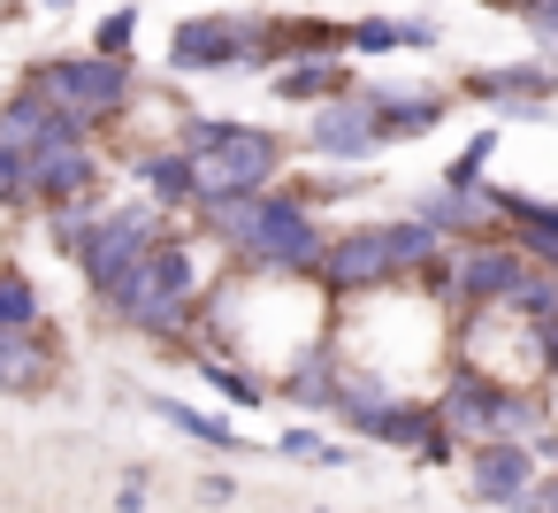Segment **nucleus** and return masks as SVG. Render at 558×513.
I'll list each match as a JSON object with an SVG mask.
<instances>
[{
	"instance_id": "f03ea898",
	"label": "nucleus",
	"mask_w": 558,
	"mask_h": 513,
	"mask_svg": "<svg viewBox=\"0 0 558 513\" xmlns=\"http://www.w3.org/2000/svg\"><path fill=\"white\" fill-rule=\"evenodd\" d=\"M199 291H207V246L177 223L169 238H154L131 261V276L100 299V314L116 330L146 337V345H184L192 337V314H199Z\"/></svg>"
},
{
	"instance_id": "6e6552de",
	"label": "nucleus",
	"mask_w": 558,
	"mask_h": 513,
	"mask_svg": "<svg viewBox=\"0 0 558 513\" xmlns=\"http://www.w3.org/2000/svg\"><path fill=\"white\" fill-rule=\"evenodd\" d=\"M459 100L497 108V123H550V108H558V62H550V55L482 62V70L459 77Z\"/></svg>"
},
{
	"instance_id": "412c9836",
	"label": "nucleus",
	"mask_w": 558,
	"mask_h": 513,
	"mask_svg": "<svg viewBox=\"0 0 558 513\" xmlns=\"http://www.w3.org/2000/svg\"><path fill=\"white\" fill-rule=\"evenodd\" d=\"M146 406H154L177 437H192L199 452H245V437H238V421H230V414H199L192 398H169V391H154Z\"/></svg>"
},
{
	"instance_id": "0eeeda50",
	"label": "nucleus",
	"mask_w": 558,
	"mask_h": 513,
	"mask_svg": "<svg viewBox=\"0 0 558 513\" xmlns=\"http://www.w3.org/2000/svg\"><path fill=\"white\" fill-rule=\"evenodd\" d=\"M306 284L329 299V307H352V299H375V291H398L405 269L390 253V230L383 223H352V230H329L322 261L306 269Z\"/></svg>"
},
{
	"instance_id": "f8f14e48",
	"label": "nucleus",
	"mask_w": 558,
	"mask_h": 513,
	"mask_svg": "<svg viewBox=\"0 0 558 513\" xmlns=\"http://www.w3.org/2000/svg\"><path fill=\"white\" fill-rule=\"evenodd\" d=\"M466 490H474V505H505V513H527V490H535V452H527V437H474L466 452Z\"/></svg>"
},
{
	"instance_id": "393cba45",
	"label": "nucleus",
	"mask_w": 558,
	"mask_h": 513,
	"mask_svg": "<svg viewBox=\"0 0 558 513\" xmlns=\"http://www.w3.org/2000/svg\"><path fill=\"white\" fill-rule=\"evenodd\" d=\"M39 192H32V154L16 146H0V215H32Z\"/></svg>"
},
{
	"instance_id": "1a4fd4ad",
	"label": "nucleus",
	"mask_w": 558,
	"mask_h": 513,
	"mask_svg": "<svg viewBox=\"0 0 558 513\" xmlns=\"http://www.w3.org/2000/svg\"><path fill=\"white\" fill-rule=\"evenodd\" d=\"M100 139V123L93 116H77V108H62L54 93H39V85H9V100H0V146H16V154H62V146H93Z\"/></svg>"
},
{
	"instance_id": "a211bd4d",
	"label": "nucleus",
	"mask_w": 558,
	"mask_h": 513,
	"mask_svg": "<svg viewBox=\"0 0 558 513\" xmlns=\"http://www.w3.org/2000/svg\"><path fill=\"white\" fill-rule=\"evenodd\" d=\"M413 215L436 230V238H482V230H497V207H489V184H428V192H413Z\"/></svg>"
},
{
	"instance_id": "2f4dec72",
	"label": "nucleus",
	"mask_w": 558,
	"mask_h": 513,
	"mask_svg": "<svg viewBox=\"0 0 558 513\" xmlns=\"http://www.w3.org/2000/svg\"><path fill=\"white\" fill-rule=\"evenodd\" d=\"M39 9H54V16H62V9H77V0H39Z\"/></svg>"
},
{
	"instance_id": "dca6fc26",
	"label": "nucleus",
	"mask_w": 558,
	"mask_h": 513,
	"mask_svg": "<svg viewBox=\"0 0 558 513\" xmlns=\"http://www.w3.org/2000/svg\"><path fill=\"white\" fill-rule=\"evenodd\" d=\"M352 85H360V62H352V55H291V62L268 70V93H276L283 108H314V100L352 93Z\"/></svg>"
},
{
	"instance_id": "f3484780",
	"label": "nucleus",
	"mask_w": 558,
	"mask_h": 513,
	"mask_svg": "<svg viewBox=\"0 0 558 513\" xmlns=\"http://www.w3.org/2000/svg\"><path fill=\"white\" fill-rule=\"evenodd\" d=\"M344 429H352V437H367V444H383V452H421V444H428V429H436V406H428V398H413V391H390V398L360 406Z\"/></svg>"
},
{
	"instance_id": "473e14b6",
	"label": "nucleus",
	"mask_w": 558,
	"mask_h": 513,
	"mask_svg": "<svg viewBox=\"0 0 558 513\" xmlns=\"http://www.w3.org/2000/svg\"><path fill=\"white\" fill-rule=\"evenodd\" d=\"M543 322H550V330H558V299H550V314H543Z\"/></svg>"
},
{
	"instance_id": "c85d7f7f",
	"label": "nucleus",
	"mask_w": 558,
	"mask_h": 513,
	"mask_svg": "<svg viewBox=\"0 0 558 513\" xmlns=\"http://www.w3.org/2000/svg\"><path fill=\"white\" fill-rule=\"evenodd\" d=\"M527 513H558V460L535 475V490H527Z\"/></svg>"
},
{
	"instance_id": "2eb2a0df",
	"label": "nucleus",
	"mask_w": 558,
	"mask_h": 513,
	"mask_svg": "<svg viewBox=\"0 0 558 513\" xmlns=\"http://www.w3.org/2000/svg\"><path fill=\"white\" fill-rule=\"evenodd\" d=\"M62 383V337L39 330H0V398H47Z\"/></svg>"
},
{
	"instance_id": "c756f323",
	"label": "nucleus",
	"mask_w": 558,
	"mask_h": 513,
	"mask_svg": "<svg viewBox=\"0 0 558 513\" xmlns=\"http://www.w3.org/2000/svg\"><path fill=\"white\" fill-rule=\"evenodd\" d=\"M230 498H238V482H230L222 467H207V475H199V505H230Z\"/></svg>"
},
{
	"instance_id": "7c9ffc66",
	"label": "nucleus",
	"mask_w": 558,
	"mask_h": 513,
	"mask_svg": "<svg viewBox=\"0 0 558 513\" xmlns=\"http://www.w3.org/2000/svg\"><path fill=\"white\" fill-rule=\"evenodd\" d=\"M489 9H497V16H520V24H527V16L543 9V0H489Z\"/></svg>"
},
{
	"instance_id": "6ab92c4d",
	"label": "nucleus",
	"mask_w": 558,
	"mask_h": 513,
	"mask_svg": "<svg viewBox=\"0 0 558 513\" xmlns=\"http://www.w3.org/2000/svg\"><path fill=\"white\" fill-rule=\"evenodd\" d=\"M398 47H413V55L444 47V24H436V16H390V9L344 24V55H352V62H375V55H398Z\"/></svg>"
},
{
	"instance_id": "72a5a7b5",
	"label": "nucleus",
	"mask_w": 558,
	"mask_h": 513,
	"mask_svg": "<svg viewBox=\"0 0 558 513\" xmlns=\"http://www.w3.org/2000/svg\"><path fill=\"white\" fill-rule=\"evenodd\" d=\"M0 16H9V9H0Z\"/></svg>"
},
{
	"instance_id": "aec40b11",
	"label": "nucleus",
	"mask_w": 558,
	"mask_h": 513,
	"mask_svg": "<svg viewBox=\"0 0 558 513\" xmlns=\"http://www.w3.org/2000/svg\"><path fill=\"white\" fill-rule=\"evenodd\" d=\"M192 375L215 391V398H230V406H245V414H260L268 398H276V383L268 375H253L238 353H192Z\"/></svg>"
},
{
	"instance_id": "423d86ee",
	"label": "nucleus",
	"mask_w": 558,
	"mask_h": 513,
	"mask_svg": "<svg viewBox=\"0 0 558 513\" xmlns=\"http://www.w3.org/2000/svg\"><path fill=\"white\" fill-rule=\"evenodd\" d=\"M192 177H199V200H245V192H268V184L291 177V139L268 131V123L230 116L222 139L192 154ZM199 200H192V207H199Z\"/></svg>"
},
{
	"instance_id": "4be33fe9",
	"label": "nucleus",
	"mask_w": 558,
	"mask_h": 513,
	"mask_svg": "<svg viewBox=\"0 0 558 513\" xmlns=\"http://www.w3.org/2000/svg\"><path fill=\"white\" fill-rule=\"evenodd\" d=\"M39 322H47V299H39L32 269L0 261V330H39Z\"/></svg>"
},
{
	"instance_id": "b1692460",
	"label": "nucleus",
	"mask_w": 558,
	"mask_h": 513,
	"mask_svg": "<svg viewBox=\"0 0 558 513\" xmlns=\"http://www.w3.org/2000/svg\"><path fill=\"white\" fill-rule=\"evenodd\" d=\"M497 139H505V123H482V131H474V139H466V146H459V154L444 162V184H489L482 169H489V154H497Z\"/></svg>"
},
{
	"instance_id": "f257e3e1",
	"label": "nucleus",
	"mask_w": 558,
	"mask_h": 513,
	"mask_svg": "<svg viewBox=\"0 0 558 513\" xmlns=\"http://www.w3.org/2000/svg\"><path fill=\"white\" fill-rule=\"evenodd\" d=\"M184 230L238 276H306L329 246V223L314 200H299V184H268V192H245V200H199L184 215Z\"/></svg>"
},
{
	"instance_id": "9b49d317",
	"label": "nucleus",
	"mask_w": 558,
	"mask_h": 513,
	"mask_svg": "<svg viewBox=\"0 0 558 513\" xmlns=\"http://www.w3.org/2000/svg\"><path fill=\"white\" fill-rule=\"evenodd\" d=\"M306 154L314 162H329V169H367L375 154H383V139H375V116H367V93L352 85V93H337V100H314L306 108Z\"/></svg>"
},
{
	"instance_id": "5701e85b",
	"label": "nucleus",
	"mask_w": 558,
	"mask_h": 513,
	"mask_svg": "<svg viewBox=\"0 0 558 513\" xmlns=\"http://www.w3.org/2000/svg\"><path fill=\"white\" fill-rule=\"evenodd\" d=\"M276 460H299V467H352V444L344 437H322L314 421H291L276 437Z\"/></svg>"
},
{
	"instance_id": "39448f33",
	"label": "nucleus",
	"mask_w": 558,
	"mask_h": 513,
	"mask_svg": "<svg viewBox=\"0 0 558 513\" xmlns=\"http://www.w3.org/2000/svg\"><path fill=\"white\" fill-rule=\"evenodd\" d=\"M177 223H184V215H169V207H154V200H138V192H131V200H100V207H93V230H85V246H77V261H70V269L85 276L93 307H100V299L131 276V261H138L154 238H169Z\"/></svg>"
},
{
	"instance_id": "9d476101",
	"label": "nucleus",
	"mask_w": 558,
	"mask_h": 513,
	"mask_svg": "<svg viewBox=\"0 0 558 513\" xmlns=\"http://www.w3.org/2000/svg\"><path fill=\"white\" fill-rule=\"evenodd\" d=\"M360 93H367V116H375V139L383 146H421V139H436L444 123H451V100L459 93H444V85H398V77H360Z\"/></svg>"
},
{
	"instance_id": "20e7f679",
	"label": "nucleus",
	"mask_w": 558,
	"mask_h": 513,
	"mask_svg": "<svg viewBox=\"0 0 558 513\" xmlns=\"http://www.w3.org/2000/svg\"><path fill=\"white\" fill-rule=\"evenodd\" d=\"M24 85H39V93H54L62 108H77V116H93L100 123V139L108 131H123V116L138 108V93H146V77H138V55H47V62H32L24 70Z\"/></svg>"
},
{
	"instance_id": "7ed1b4c3",
	"label": "nucleus",
	"mask_w": 558,
	"mask_h": 513,
	"mask_svg": "<svg viewBox=\"0 0 558 513\" xmlns=\"http://www.w3.org/2000/svg\"><path fill=\"white\" fill-rule=\"evenodd\" d=\"M283 62V32L268 9H192L169 32V77H268Z\"/></svg>"
},
{
	"instance_id": "a878e982",
	"label": "nucleus",
	"mask_w": 558,
	"mask_h": 513,
	"mask_svg": "<svg viewBox=\"0 0 558 513\" xmlns=\"http://www.w3.org/2000/svg\"><path fill=\"white\" fill-rule=\"evenodd\" d=\"M360 192H367V169H329V162L299 184V200H314V207H344V200H360Z\"/></svg>"
},
{
	"instance_id": "4468645a",
	"label": "nucleus",
	"mask_w": 558,
	"mask_h": 513,
	"mask_svg": "<svg viewBox=\"0 0 558 513\" xmlns=\"http://www.w3.org/2000/svg\"><path fill=\"white\" fill-rule=\"evenodd\" d=\"M123 177H131L138 200H154V207H169V215H192V200H199L192 154H184L177 139H138V146H123Z\"/></svg>"
},
{
	"instance_id": "bb28decb",
	"label": "nucleus",
	"mask_w": 558,
	"mask_h": 513,
	"mask_svg": "<svg viewBox=\"0 0 558 513\" xmlns=\"http://www.w3.org/2000/svg\"><path fill=\"white\" fill-rule=\"evenodd\" d=\"M93 55H138V9H108L93 24Z\"/></svg>"
},
{
	"instance_id": "f704fd0d",
	"label": "nucleus",
	"mask_w": 558,
	"mask_h": 513,
	"mask_svg": "<svg viewBox=\"0 0 558 513\" xmlns=\"http://www.w3.org/2000/svg\"><path fill=\"white\" fill-rule=\"evenodd\" d=\"M314 513H322V505H314Z\"/></svg>"
},
{
	"instance_id": "cd10ccee",
	"label": "nucleus",
	"mask_w": 558,
	"mask_h": 513,
	"mask_svg": "<svg viewBox=\"0 0 558 513\" xmlns=\"http://www.w3.org/2000/svg\"><path fill=\"white\" fill-rule=\"evenodd\" d=\"M146 490H154V467H131L116 482V513H146Z\"/></svg>"
},
{
	"instance_id": "ddd939ff",
	"label": "nucleus",
	"mask_w": 558,
	"mask_h": 513,
	"mask_svg": "<svg viewBox=\"0 0 558 513\" xmlns=\"http://www.w3.org/2000/svg\"><path fill=\"white\" fill-rule=\"evenodd\" d=\"M108 184H116V162L100 154V139L32 162V192H39V207H100ZM39 207H32V215H39Z\"/></svg>"
}]
</instances>
